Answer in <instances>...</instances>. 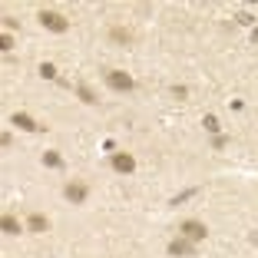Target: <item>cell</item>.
Returning a JSON list of instances; mask_svg holds the SVG:
<instances>
[{
  "label": "cell",
  "mask_w": 258,
  "mask_h": 258,
  "mask_svg": "<svg viewBox=\"0 0 258 258\" xmlns=\"http://www.w3.org/2000/svg\"><path fill=\"white\" fill-rule=\"evenodd\" d=\"M103 80H106V86L116 90V93H133V90H136V80H133L129 73H122V70H106Z\"/></svg>",
  "instance_id": "6da1fadb"
},
{
  "label": "cell",
  "mask_w": 258,
  "mask_h": 258,
  "mask_svg": "<svg viewBox=\"0 0 258 258\" xmlns=\"http://www.w3.org/2000/svg\"><path fill=\"white\" fill-rule=\"evenodd\" d=\"M179 235L199 245V242H205V238H209V225H205V222H199V219H185V222H179Z\"/></svg>",
  "instance_id": "7a4b0ae2"
},
{
  "label": "cell",
  "mask_w": 258,
  "mask_h": 258,
  "mask_svg": "<svg viewBox=\"0 0 258 258\" xmlns=\"http://www.w3.org/2000/svg\"><path fill=\"white\" fill-rule=\"evenodd\" d=\"M37 20L43 23L50 33H67V30H70V20H67L63 14H56V10H40Z\"/></svg>",
  "instance_id": "3957f363"
},
{
  "label": "cell",
  "mask_w": 258,
  "mask_h": 258,
  "mask_svg": "<svg viewBox=\"0 0 258 258\" xmlns=\"http://www.w3.org/2000/svg\"><path fill=\"white\" fill-rule=\"evenodd\" d=\"M109 166L119 175H133L136 172V156H133V152H113V156H109Z\"/></svg>",
  "instance_id": "277c9868"
},
{
  "label": "cell",
  "mask_w": 258,
  "mask_h": 258,
  "mask_svg": "<svg viewBox=\"0 0 258 258\" xmlns=\"http://www.w3.org/2000/svg\"><path fill=\"white\" fill-rule=\"evenodd\" d=\"M63 199L73 202V205H83L86 199H90V185L86 182H67L63 185Z\"/></svg>",
  "instance_id": "5b68a950"
},
{
  "label": "cell",
  "mask_w": 258,
  "mask_h": 258,
  "mask_svg": "<svg viewBox=\"0 0 258 258\" xmlns=\"http://www.w3.org/2000/svg\"><path fill=\"white\" fill-rule=\"evenodd\" d=\"M166 251H169L172 258H192V255H196V242H189V238L179 235V238H172V242H169Z\"/></svg>",
  "instance_id": "8992f818"
},
{
  "label": "cell",
  "mask_w": 258,
  "mask_h": 258,
  "mask_svg": "<svg viewBox=\"0 0 258 258\" xmlns=\"http://www.w3.org/2000/svg\"><path fill=\"white\" fill-rule=\"evenodd\" d=\"M10 126H20L23 133H40V129H46V126H40L30 113H23V109H17V113L10 116Z\"/></svg>",
  "instance_id": "52a82bcc"
},
{
  "label": "cell",
  "mask_w": 258,
  "mask_h": 258,
  "mask_svg": "<svg viewBox=\"0 0 258 258\" xmlns=\"http://www.w3.org/2000/svg\"><path fill=\"white\" fill-rule=\"evenodd\" d=\"M27 228L37 232V235H40V232H50V219H46L43 212H30V215H27Z\"/></svg>",
  "instance_id": "ba28073f"
},
{
  "label": "cell",
  "mask_w": 258,
  "mask_h": 258,
  "mask_svg": "<svg viewBox=\"0 0 258 258\" xmlns=\"http://www.w3.org/2000/svg\"><path fill=\"white\" fill-rule=\"evenodd\" d=\"M0 232H4V235H20L23 232V222L17 219V215H4V219H0Z\"/></svg>",
  "instance_id": "9c48e42d"
},
{
  "label": "cell",
  "mask_w": 258,
  "mask_h": 258,
  "mask_svg": "<svg viewBox=\"0 0 258 258\" xmlns=\"http://www.w3.org/2000/svg\"><path fill=\"white\" fill-rule=\"evenodd\" d=\"M43 166H46V169H67V159H63L56 149H46V152H43Z\"/></svg>",
  "instance_id": "30bf717a"
},
{
  "label": "cell",
  "mask_w": 258,
  "mask_h": 258,
  "mask_svg": "<svg viewBox=\"0 0 258 258\" xmlns=\"http://www.w3.org/2000/svg\"><path fill=\"white\" fill-rule=\"evenodd\" d=\"M76 96L83 99L86 106H96V103H99V99H96V93H93V90H90L86 83H76Z\"/></svg>",
  "instance_id": "8fae6325"
},
{
  "label": "cell",
  "mask_w": 258,
  "mask_h": 258,
  "mask_svg": "<svg viewBox=\"0 0 258 258\" xmlns=\"http://www.w3.org/2000/svg\"><path fill=\"white\" fill-rule=\"evenodd\" d=\"M202 126H205V133H212V136H222V126H219V119H215L212 113H205V116H202Z\"/></svg>",
  "instance_id": "7c38bea8"
},
{
  "label": "cell",
  "mask_w": 258,
  "mask_h": 258,
  "mask_svg": "<svg viewBox=\"0 0 258 258\" xmlns=\"http://www.w3.org/2000/svg\"><path fill=\"white\" fill-rule=\"evenodd\" d=\"M109 37H113L116 43H129V40H133V33L122 30V27H113V30H109Z\"/></svg>",
  "instance_id": "4fadbf2b"
},
{
  "label": "cell",
  "mask_w": 258,
  "mask_h": 258,
  "mask_svg": "<svg viewBox=\"0 0 258 258\" xmlns=\"http://www.w3.org/2000/svg\"><path fill=\"white\" fill-rule=\"evenodd\" d=\"M192 196H199V189H185V192H179V196H172V199H169V205H182V202H189Z\"/></svg>",
  "instance_id": "5bb4252c"
},
{
  "label": "cell",
  "mask_w": 258,
  "mask_h": 258,
  "mask_svg": "<svg viewBox=\"0 0 258 258\" xmlns=\"http://www.w3.org/2000/svg\"><path fill=\"white\" fill-rule=\"evenodd\" d=\"M40 76H43V80H56V76H60V73H56V67H53V63H40Z\"/></svg>",
  "instance_id": "9a60e30c"
},
{
  "label": "cell",
  "mask_w": 258,
  "mask_h": 258,
  "mask_svg": "<svg viewBox=\"0 0 258 258\" xmlns=\"http://www.w3.org/2000/svg\"><path fill=\"white\" fill-rule=\"evenodd\" d=\"M235 23H242V27H251V30H255V17H251L248 10H238V14H235Z\"/></svg>",
  "instance_id": "2e32d148"
},
{
  "label": "cell",
  "mask_w": 258,
  "mask_h": 258,
  "mask_svg": "<svg viewBox=\"0 0 258 258\" xmlns=\"http://www.w3.org/2000/svg\"><path fill=\"white\" fill-rule=\"evenodd\" d=\"M172 96H175V99H185V96H189V86L175 83V86H172Z\"/></svg>",
  "instance_id": "e0dca14e"
},
{
  "label": "cell",
  "mask_w": 258,
  "mask_h": 258,
  "mask_svg": "<svg viewBox=\"0 0 258 258\" xmlns=\"http://www.w3.org/2000/svg\"><path fill=\"white\" fill-rule=\"evenodd\" d=\"M0 50H4V53H7V50H14V37H10V33H4V37H0Z\"/></svg>",
  "instance_id": "ac0fdd59"
},
{
  "label": "cell",
  "mask_w": 258,
  "mask_h": 258,
  "mask_svg": "<svg viewBox=\"0 0 258 258\" xmlns=\"http://www.w3.org/2000/svg\"><path fill=\"white\" fill-rule=\"evenodd\" d=\"M0 146H4V149H10V146H14V136H10L7 129H4V133H0Z\"/></svg>",
  "instance_id": "d6986e66"
},
{
  "label": "cell",
  "mask_w": 258,
  "mask_h": 258,
  "mask_svg": "<svg viewBox=\"0 0 258 258\" xmlns=\"http://www.w3.org/2000/svg\"><path fill=\"white\" fill-rule=\"evenodd\" d=\"M228 146V136H212V149H225Z\"/></svg>",
  "instance_id": "ffe728a7"
},
{
  "label": "cell",
  "mask_w": 258,
  "mask_h": 258,
  "mask_svg": "<svg viewBox=\"0 0 258 258\" xmlns=\"http://www.w3.org/2000/svg\"><path fill=\"white\" fill-rule=\"evenodd\" d=\"M4 27H7V30H17V27H20V20H17V17H4Z\"/></svg>",
  "instance_id": "44dd1931"
},
{
  "label": "cell",
  "mask_w": 258,
  "mask_h": 258,
  "mask_svg": "<svg viewBox=\"0 0 258 258\" xmlns=\"http://www.w3.org/2000/svg\"><path fill=\"white\" fill-rule=\"evenodd\" d=\"M251 43H258V27H255V30H251Z\"/></svg>",
  "instance_id": "7402d4cb"
}]
</instances>
